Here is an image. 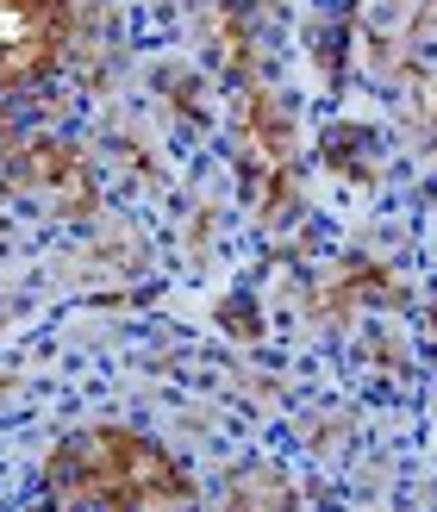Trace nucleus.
Here are the masks:
<instances>
[{"label": "nucleus", "instance_id": "nucleus-1", "mask_svg": "<svg viewBox=\"0 0 437 512\" xmlns=\"http://www.w3.org/2000/svg\"><path fill=\"white\" fill-rule=\"evenodd\" d=\"M44 488L82 512H175L194 500L182 456L132 425L69 431L44 463Z\"/></svg>", "mask_w": 437, "mask_h": 512}, {"label": "nucleus", "instance_id": "nucleus-2", "mask_svg": "<svg viewBox=\"0 0 437 512\" xmlns=\"http://www.w3.org/2000/svg\"><path fill=\"white\" fill-rule=\"evenodd\" d=\"M75 0H0V94H25L69 63Z\"/></svg>", "mask_w": 437, "mask_h": 512}]
</instances>
